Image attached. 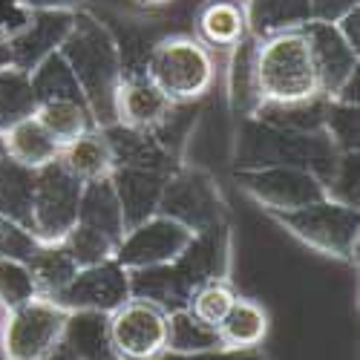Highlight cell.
Instances as JSON below:
<instances>
[{"label":"cell","instance_id":"cell-1","mask_svg":"<svg viewBox=\"0 0 360 360\" xmlns=\"http://www.w3.org/2000/svg\"><path fill=\"white\" fill-rule=\"evenodd\" d=\"M231 265V233L228 225L196 233L191 245L167 265L139 268L130 271V294L147 303H156L167 314L176 309H188L191 294L211 283L225 280Z\"/></svg>","mask_w":360,"mask_h":360},{"label":"cell","instance_id":"cell-2","mask_svg":"<svg viewBox=\"0 0 360 360\" xmlns=\"http://www.w3.org/2000/svg\"><path fill=\"white\" fill-rule=\"evenodd\" d=\"M70 64L84 101L93 112L96 127H110L115 124L112 118V98L115 89L124 78V64H122V49L118 41L110 35V29L98 23L93 15L75 12L72 29L67 41L58 49Z\"/></svg>","mask_w":360,"mask_h":360},{"label":"cell","instance_id":"cell-3","mask_svg":"<svg viewBox=\"0 0 360 360\" xmlns=\"http://www.w3.org/2000/svg\"><path fill=\"white\" fill-rule=\"evenodd\" d=\"M251 93L257 104H303L323 96L303 29L254 41Z\"/></svg>","mask_w":360,"mask_h":360},{"label":"cell","instance_id":"cell-4","mask_svg":"<svg viewBox=\"0 0 360 360\" xmlns=\"http://www.w3.org/2000/svg\"><path fill=\"white\" fill-rule=\"evenodd\" d=\"M340 159V150L326 136V130H285L265 124L248 115L236 139V167H271L294 165L311 170L326 185Z\"/></svg>","mask_w":360,"mask_h":360},{"label":"cell","instance_id":"cell-5","mask_svg":"<svg viewBox=\"0 0 360 360\" xmlns=\"http://www.w3.org/2000/svg\"><path fill=\"white\" fill-rule=\"evenodd\" d=\"M144 75L170 104L185 107L211 93L217 81L214 52L193 35H170L150 46Z\"/></svg>","mask_w":360,"mask_h":360},{"label":"cell","instance_id":"cell-6","mask_svg":"<svg viewBox=\"0 0 360 360\" xmlns=\"http://www.w3.org/2000/svg\"><path fill=\"white\" fill-rule=\"evenodd\" d=\"M280 222L291 236L317 254L335 257L343 262L357 259V236H360V214L357 207H349L335 199H320L314 205L297 207L285 214H268Z\"/></svg>","mask_w":360,"mask_h":360},{"label":"cell","instance_id":"cell-7","mask_svg":"<svg viewBox=\"0 0 360 360\" xmlns=\"http://www.w3.org/2000/svg\"><path fill=\"white\" fill-rule=\"evenodd\" d=\"M70 311L52 297H32L0 314V352L4 360H46L64 340Z\"/></svg>","mask_w":360,"mask_h":360},{"label":"cell","instance_id":"cell-8","mask_svg":"<svg viewBox=\"0 0 360 360\" xmlns=\"http://www.w3.org/2000/svg\"><path fill=\"white\" fill-rule=\"evenodd\" d=\"M159 214L185 225L191 233H205L228 225V207L217 179L202 167H176L162 191Z\"/></svg>","mask_w":360,"mask_h":360},{"label":"cell","instance_id":"cell-9","mask_svg":"<svg viewBox=\"0 0 360 360\" xmlns=\"http://www.w3.org/2000/svg\"><path fill=\"white\" fill-rule=\"evenodd\" d=\"M233 179L245 196H251L265 214H285L297 207L314 205L326 199V185L320 179L294 165H271V167H236Z\"/></svg>","mask_w":360,"mask_h":360},{"label":"cell","instance_id":"cell-10","mask_svg":"<svg viewBox=\"0 0 360 360\" xmlns=\"http://www.w3.org/2000/svg\"><path fill=\"white\" fill-rule=\"evenodd\" d=\"M84 182L61 165L52 162L35 176V199H32V233L38 243H61L78 222Z\"/></svg>","mask_w":360,"mask_h":360},{"label":"cell","instance_id":"cell-11","mask_svg":"<svg viewBox=\"0 0 360 360\" xmlns=\"http://www.w3.org/2000/svg\"><path fill=\"white\" fill-rule=\"evenodd\" d=\"M110 343L118 360H159L167 352V311L130 297L107 317Z\"/></svg>","mask_w":360,"mask_h":360},{"label":"cell","instance_id":"cell-12","mask_svg":"<svg viewBox=\"0 0 360 360\" xmlns=\"http://www.w3.org/2000/svg\"><path fill=\"white\" fill-rule=\"evenodd\" d=\"M193 236L196 233H191L185 225H179L176 219H170L165 214H153L150 219H144V222H139V225L124 231L112 259L122 265L124 271L167 265L191 245Z\"/></svg>","mask_w":360,"mask_h":360},{"label":"cell","instance_id":"cell-13","mask_svg":"<svg viewBox=\"0 0 360 360\" xmlns=\"http://www.w3.org/2000/svg\"><path fill=\"white\" fill-rule=\"evenodd\" d=\"M130 271H124L115 259L78 268L75 277L58 291L52 300L61 309L72 311H98L112 314L130 300Z\"/></svg>","mask_w":360,"mask_h":360},{"label":"cell","instance_id":"cell-14","mask_svg":"<svg viewBox=\"0 0 360 360\" xmlns=\"http://www.w3.org/2000/svg\"><path fill=\"white\" fill-rule=\"evenodd\" d=\"M75 12H29L12 32H9V49H12V67L20 72H32L44 58L61 49L72 29Z\"/></svg>","mask_w":360,"mask_h":360},{"label":"cell","instance_id":"cell-15","mask_svg":"<svg viewBox=\"0 0 360 360\" xmlns=\"http://www.w3.org/2000/svg\"><path fill=\"white\" fill-rule=\"evenodd\" d=\"M176 104H170L159 89L147 81L144 72L124 75L112 98V118L127 130H159Z\"/></svg>","mask_w":360,"mask_h":360},{"label":"cell","instance_id":"cell-16","mask_svg":"<svg viewBox=\"0 0 360 360\" xmlns=\"http://www.w3.org/2000/svg\"><path fill=\"white\" fill-rule=\"evenodd\" d=\"M303 35L309 41L314 70L320 78V93L332 98L340 93V86L357 72V52L349 49V44L340 38L335 23H306Z\"/></svg>","mask_w":360,"mask_h":360},{"label":"cell","instance_id":"cell-17","mask_svg":"<svg viewBox=\"0 0 360 360\" xmlns=\"http://www.w3.org/2000/svg\"><path fill=\"white\" fill-rule=\"evenodd\" d=\"M167 176L170 173L144 170V167H124V165L112 167L110 182L118 196V205H122L124 228H133V225L150 219L153 214H159V202H162Z\"/></svg>","mask_w":360,"mask_h":360},{"label":"cell","instance_id":"cell-18","mask_svg":"<svg viewBox=\"0 0 360 360\" xmlns=\"http://www.w3.org/2000/svg\"><path fill=\"white\" fill-rule=\"evenodd\" d=\"M196 41L207 49H236L248 38V20L243 0H207L193 20Z\"/></svg>","mask_w":360,"mask_h":360},{"label":"cell","instance_id":"cell-19","mask_svg":"<svg viewBox=\"0 0 360 360\" xmlns=\"http://www.w3.org/2000/svg\"><path fill=\"white\" fill-rule=\"evenodd\" d=\"M0 147H4V156L29 167V170H41L52 162H58L61 156V144H58L35 115H23L15 124H9L0 133Z\"/></svg>","mask_w":360,"mask_h":360},{"label":"cell","instance_id":"cell-20","mask_svg":"<svg viewBox=\"0 0 360 360\" xmlns=\"http://www.w3.org/2000/svg\"><path fill=\"white\" fill-rule=\"evenodd\" d=\"M58 162H61L78 179V182H98V179H110V173L115 167L110 139H107V133L101 127L86 130L75 141L64 144Z\"/></svg>","mask_w":360,"mask_h":360},{"label":"cell","instance_id":"cell-21","mask_svg":"<svg viewBox=\"0 0 360 360\" xmlns=\"http://www.w3.org/2000/svg\"><path fill=\"white\" fill-rule=\"evenodd\" d=\"M248 35L254 41L271 38L280 32H294L311 23L309 0H245Z\"/></svg>","mask_w":360,"mask_h":360},{"label":"cell","instance_id":"cell-22","mask_svg":"<svg viewBox=\"0 0 360 360\" xmlns=\"http://www.w3.org/2000/svg\"><path fill=\"white\" fill-rule=\"evenodd\" d=\"M84 228H93L107 233L115 243H122L124 236V214L122 205H118V196L112 191L110 179H98V182H84L81 191V205H78V222Z\"/></svg>","mask_w":360,"mask_h":360},{"label":"cell","instance_id":"cell-23","mask_svg":"<svg viewBox=\"0 0 360 360\" xmlns=\"http://www.w3.org/2000/svg\"><path fill=\"white\" fill-rule=\"evenodd\" d=\"M107 317L110 314H98V311H72L67 317L61 343L78 360H118L110 343Z\"/></svg>","mask_w":360,"mask_h":360},{"label":"cell","instance_id":"cell-24","mask_svg":"<svg viewBox=\"0 0 360 360\" xmlns=\"http://www.w3.org/2000/svg\"><path fill=\"white\" fill-rule=\"evenodd\" d=\"M32 115L61 147L96 127L93 112H89L84 98H46L35 104Z\"/></svg>","mask_w":360,"mask_h":360},{"label":"cell","instance_id":"cell-25","mask_svg":"<svg viewBox=\"0 0 360 360\" xmlns=\"http://www.w3.org/2000/svg\"><path fill=\"white\" fill-rule=\"evenodd\" d=\"M35 176L38 170H29L6 156H0V214L29 231H32Z\"/></svg>","mask_w":360,"mask_h":360},{"label":"cell","instance_id":"cell-26","mask_svg":"<svg viewBox=\"0 0 360 360\" xmlns=\"http://www.w3.org/2000/svg\"><path fill=\"white\" fill-rule=\"evenodd\" d=\"M268 335V314L257 300L236 297V303L231 306L228 317L219 326V340L225 349H257Z\"/></svg>","mask_w":360,"mask_h":360},{"label":"cell","instance_id":"cell-27","mask_svg":"<svg viewBox=\"0 0 360 360\" xmlns=\"http://www.w3.org/2000/svg\"><path fill=\"white\" fill-rule=\"evenodd\" d=\"M225 349L219 332L199 323L188 309H176L167 314V352L170 354H199Z\"/></svg>","mask_w":360,"mask_h":360},{"label":"cell","instance_id":"cell-28","mask_svg":"<svg viewBox=\"0 0 360 360\" xmlns=\"http://www.w3.org/2000/svg\"><path fill=\"white\" fill-rule=\"evenodd\" d=\"M29 271L35 277V288L44 297H55L78 271L75 259L61 243H41L35 257L29 259Z\"/></svg>","mask_w":360,"mask_h":360},{"label":"cell","instance_id":"cell-29","mask_svg":"<svg viewBox=\"0 0 360 360\" xmlns=\"http://www.w3.org/2000/svg\"><path fill=\"white\" fill-rule=\"evenodd\" d=\"M29 84H32L35 101H46V98H84L81 86L70 70V64L64 61L61 52H52L49 58L29 72Z\"/></svg>","mask_w":360,"mask_h":360},{"label":"cell","instance_id":"cell-30","mask_svg":"<svg viewBox=\"0 0 360 360\" xmlns=\"http://www.w3.org/2000/svg\"><path fill=\"white\" fill-rule=\"evenodd\" d=\"M35 93L32 84H29V75L9 67L0 70V133H4L9 124H15L18 118L32 115L35 112Z\"/></svg>","mask_w":360,"mask_h":360},{"label":"cell","instance_id":"cell-31","mask_svg":"<svg viewBox=\"0 0 360 360\" xmlns=\"http://www.w3.org/2000/svg\"><path fill=\"white\" fill-rule=\"evenodd\" d=\"M233 303H236V291L231 288V283H228V280H211V283L199 285V288L191 294L188 311H191L199 323L211 326V328H217V332H219V326H222V320L228 317V311H231Z\"/></svg>","mask_w":360,"mask_h":360},{"label":"cell","instance_id":"cell-32","mask_svg":"<svg viewBox=\"0 0 360 360\" xmlns=\"http://www.w3.org/2000/svg\"><path fill=\"white\" fill-rule=\"evenodd\" d=\"M61 245L70 251V257L75 259L78 268L107 262V259L115 257V248H118L115 239H110V236L101 233V231L84 228V225H75V228L61 239Z\"/></svg>","mask_w":360,"mask_h":360},{"label":"cell","instance_id":"cell-33","mask_svg":"<svg viewBox=\"0 0 360 360\" xmlns=\"http://www.w3.org/2000/svg\"><path fill=\"white\" fill-rule=\"evenodd\" d=\"M32 297H38V288L32 271H29V262L0 259V309H15Z\"/></svg>","mask_w":360,"mask_h":360},{"label":"cell","instance_id":"cell-34","mask_svg":"<svg viewBox=\"0 0 360 360\" xmlns=\"http://www.w3.org/2000/svg\"><path fill=\"white\" fill-rule=\"evenodd\" d=\"M323 130L340 153H354L357 150V107L326 98Z\"/></svg>","mask_w":360,"mask_h":360},{"label":"cell","instance_id":"cell-35","mask_svg":"<svg viewBox=\"0 0 360 360\" xmlns=\"http://www.w3.org/2000/svg\"><path fill=\"white\" fill-rule=\"evenodd\" d=\"M38 248H41V243H38V236L32 231L0 214V259L29 262Z\"/></svg>","mask_w":360,"mask_h":360},{"label":"cell","instance_id":"cell-36","mask_svg":"<svg viewBox=\"0 0 360 360\" xmlns=\"http://www.w3.org/2000/svg\"><path fill=\"white\" fill-rule=\"evenodd\" d=\"M326 193L328 199L357 207V150L354 153H340L332 179L326 182Z\"/></svg>","mask_w":360,"mask_h":360},{"label":"cell","instance_id":"cell-37","mask_svg":"<svg viewBox=\"0 0 360 360\" xmlns=\"http://www.w3.org/2000/svg\"><path fill=\"white\" fill-rule=\"evenodd\" d=\"M360 6V0H309V12L314 23H338L343 15Z\"/></svg>","mask_w":360,"mask_h":360},{"label":"cell","instance_id":"cell-38","mask_svg":"<svg viewBox=\"0 0 360 360\" xmlns=\"http://www.w3.org/2000/svg\"><path fill=\"white\" fill-rule=\"evenodd\" d=\"M335 29L340 32V38L349 44V49H354V52L360 55V6L352 9L349 15H343V18L335 23Z\"/></svg>","mask_w":360,"mask_h":360},{"label":"cell","instance_id":"cell-39","mask_svg":"<svg viewBox=\"0 0 360 360\" xmlns=\"http://www.w3.org/2000/svg\"><path fill=\"white\" fill-rule=\"evenodd\" d=\"M26 12H78L81 0H18Z\"/></svg>","mask_w":360,"mask_h":360},{"label":"cell","instance_id":"cell-40","mask_svg":"<svg viewBox=\"0 0 360 360\" xmlns=\"http://www.w3.org/2000/svg\"><path fill=\"white\" fill-rule=\"evenodd\" d=\"M12 67V49H9V32L0 29V70Z\"/></svg>","mask_w":360,"mask_h":360},{"label":"cell","instance_id":"cell-41","mask_svg":"<svg viewBox=\"0 0 360 360\" xmlns=\"http://www.w3.org/2000/svg\"><path fill=\"white\" fill-rule=\"evenodd\" d=\"M46 360H78V357H75V354H72V352H70V349L61 343V346H58V349H55V352H52Z\"/></svg>","mask_w":360,"mask_h":360},{"label":"cell","instance_id":"cell-42","mask_svg":"<svg viewBox=\"0 0 360 360\" xmlns=\"http://www.w3.org/2000/svg\"><path fill=\"white\" fill-rule=\"evenodd\" d=\"M141 6H147V9H159V6H167V4H173V0H139Z\"/></svg>","mask_w":360,"mask_h":360},{"label":"cell","instance_id":"cell-43","mask_svg":"<svg viewBox=\"0 0 360 360\" xmlns=\"http://www.w3.org/2000/svg\"><path fill=\"white\" fill-rule=\"evenodd\" d=\"M0 156H4V147H0Z\"/></svg>","mask_w":360,"mask_h":360},{"label":"cell","instance_id":"cell-44","mask_svg":"<svg viewBox=\"0 0 360 360\" xmlns=\"http://www.w3.org/2000/svg\"><path fill=\"white\" fill-rule=\"evenodd\" d=\"M0 314H4V309H0Z\"/></svg>","mask_w":360,"mask_h":360}]
</instances>
